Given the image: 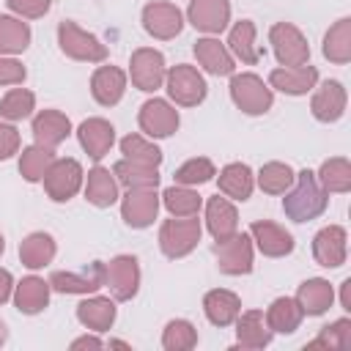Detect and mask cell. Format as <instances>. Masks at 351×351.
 <instances>
[{
	"mask_svg": "<svg viewBox=\"0 0 351 351\" xmlns=\"http://www.w3.org/2000/svg\"><path fill=\"white\" fill-rule=\"evenodd\" d=\"M318 176V184L326 189V192H348L351 189V165L346 156H332L321 165V170L315 173Z\"/></svg>",
	"mask_w": 351,
	"mask_h": 351,
	"instance_id": "74e56055",
	"label": "cell"
},
{
	"mask_svg": "<svg viewBox=\"0 0 351 351\" xmlns=\"http://www.w3.org/2000/svg\"><path fill=\"white\" fill-rule=\"evenodd\" d=\"M137 123L148 137H170L178 129V110L165 99H148L140 107Z\"/></svg>",
	"mask_w": 351,
	"mask_h": 351,
	"instance_id": "9a60e30c",
	"label": "cell"
},
{
	"mask_svg": "<svg viewBox=\"0 0 351 351\" xmlns=\"http://www.w3.org/2000/svg\"><path fill=\"white\" fill-rule=\"evenodd\" d=\"M5 5L14 14H19L22 19H38V16H44L49 11L52 0H5Z\"/></svg>",
	"mask_w": 351,
	"mask_h": 351,
	"instance_id": "7dc6e473",
	"label": "cell"
},
{
	"mask_svg": "<svg viewBox=\"0 0 351 351\" xmlns=\"http://www.w3.org/2000/svg\"><path fill=\"white\" fill-rule=\"evenodd\" d=\"M214 255H217V266L222 274H230V277L250 274L252 271V236L233 233L230 239L217 241Z\"/></svg>",
	"mask_w": 351,
	"mask_h": 351,
	"instance_id": "30bf717a",
	"label": "cell"
},
{
	"mask_svg": "<svg viewBox=\"0 0 351 351\" xmlns=\"http://www.w3.org/2000/svg\"><path fill=\"white\" fill-rule=\"evenodd\" d=\"M236 343L239 348H266L271 343V329L261 310H244L236 315Z\"/></svg>",
	"mask_w": 351,
	"mask_h": 351,
	"instance_id": "603a6c76",
	"label": "cell"
},
{
	"mask_svg": "<svg viewBox=\"0 0 351 351\" xmlns=\"http://www.w3.org/2000/svg\"><path fill=\"white\" fill-rule=\"evenodd\" d=\"M165 58L159 49H151V47H140L132 52V60H129V77H132V85L137 90H145V93H154L156 88L165 85Z\"/></svg>",
	"mask_w": 351,
	"mask_h": 351,
	"instance_id": "9c48e42d",
	"label": "cell"
},
{
	"mask_svg": "<svg viewBox=\"0 0 351 351\" xmlns=\"http://www.w3.org/2000/svg\"><path fill=\"white\" fill-rule=\"evenodd\" d=\"M203 313L214 326H230L241 313V299L228 288H214L203 296Z\"/></svg>",
	"mask_w": 351,
	"mask_h": 351,
	"instance_id": "83f0119b",
	"label": "cell"
},
{
	"mask_svg": "<svg viewBox=\"0 0 351 351\" xmlns=\"http://www.w3.org/2000/svg\"><path fill=\"white\" fill-rule=\"evenodd\" d=\"M104 285V263L93 261L82 271H52L49 288L58 293H96Z\"/></svg>",
	"mask_w": 351,
	"mask_h": 351,
	"instance_id": "2e32d148",
	"label": "cell"
},
{
	"mask_svg": "<svg viewBox=\"0 0 351 351\" xmlns=\"http://www.w3.org/2000/svg\"><path fill=\"white\" fill-rule=\"evenodd\" d=\"M58 44L60 52L71 60H85V63H101L107 58V47L88 30H82L77 22H60L58 25Z\"/></svg>",
	"mask_w": 351,
	"mask_h": 351,
	"instance_id": "3957f363",
	"label": "cell"
},
{
	"mask_svg": "<svg viewBox=\"0 0 351 351\" xmlns=\"http://www.w3.org/2000/svg\"><path fill=\"white\" fill-rule=\"evenodd\" d=\"M263 318H266V324H269L271 332H277V335H291V332L299 329L304 313H302V307H299L296 299L280 296V299H274V302L269 304V310H266Z\"/></svg>",
	"mask_w": 351,
	"mask_h": 351,
	"instance_id": "d6a6232c",
	"label": "cell"
},
{
	"mask_svg": "<svg viewBox=\"0 0 351 351\" xmlns=\"http://www.w3.org/2000/svg\"><path fill=\"white\" fill-rule=\"evenodd\" d=\"M77 137H80V145L85 148V154L90 159H101L110 154V148L115 143V126L104 118H88L80 123Z\"/></svg>",
	"mask_w": 351,
	"mask_h": 351,
	"instance_id": "ffe728a7",
	"label": "cell"
},
{
	"mask_svg": "<svg viewBox=\"0 0 351 351\" xmlns=\"http://www.w3.org/2000/svg\"><path fill=\"white\" fill-rule=\"evenodd\" d=\"M318 82V71L315 66L310 63H302V66H282V69H274L269 74V85L288 93V96H304L315 88Z\"/></svg>",
	"mask_w": 351,
	"mask_h": 351,
	"instance_id": "d6986e66",
	"label": "cell"
},
{
	"mask_svg": "<svg viewBox=\"0 0 351 351\" xmlns=\"http://www.w3.org/2000/svg\"><path fill=\"white\" fill-rule=\"evenodd\" d=\"M112 176L126 189H156L159 186V170L154 165H143V162H132V159L115 162Z\"/></svg>",
	"mask_w": 351,
	"mask_h": 351,
	"instance_id": "f1b7e54d",
	"label": "cell"
},
{
	"mask_svg": "<svg viewBox=\"0 0 351 351\" xmlns=\"http://www.w3.org/2000/svg\"><path fill=\"white\" fill-rule=\"evenodd\" d=\"M269 44L280 60V66H302L310 60V44L302 30L291 22H277L269 30Z\"/></svg>",
	"mask_w": 351,
	"mask_h": 351,
	"instance_id": "8992f818",
	"label": "cell"
},
{
	"mask_svg": "<svg viewBox=\"0 0 351 351\" xmlns=\"http://www.w3.org/2000/svg\"><path fill=\"white\" fill-rule=\"evenodd\" d=\"M85 200L96 208H110L118 200V181L115 176L96 165L93 170H88V184H85Z\"/></svg>",
	"mask_w": 351,
	"mask_h": 351,
	"instance_id": "1f68e13d",
	"label": "cell"
},
{
	"mask_svg": "<svg viewBox=\"0 0 351 351\" xmlns=\"http://www.w3.org/2000/svg\"><path fill=\"white\" fill-rule=\"evenodd\" d=\"M19 151V132L11 123L0 121V159H8Z\"/></svg>",
	"mask_w": 351,
	"mask_h": 351,
	"instance_id": "681fc988",
	"label": "cell"
},
{
	"mask_svg": "<svg viewBox=\"0 0 351 351\" xmlns=\"http://www.w3.org/2000/svg\"><path fill=\"white\" fill-rule=\"evenodd\" d=\"M346 255H348V233L346 228L340 225H329V228H321L313 239V258L318 266L324 269H337L346 263Z\"/></svg>",
	"mask_w": 351,
	"mask_h": 351,
	"instance_id": "7c38bea8",
	"label": "cell"
},
{
	"mask_svg": "<svg viewBox=\"0 0 351 351\" xmlns=\"http://www.w3.org/2000/svg\"><path fill=\"white\" fill-rule=\"evenodd\" d=\"M121 154H123V159L154 165V167H159V162H162V151L154 143H148L145 137H140V134H126L121 140Z\"/></svg>",
	"mask_w": 351,
	"mask_h": 351,
	"instance_id": "f6af8a7d",
	"label": "cell"
},
{
	"mask_svg": "<svg viewBox=\"0 0 351 351\" xmlns=\"http://www.w3.org/2000/svg\"><path fill=\"white\" fill-rule=\"evenodd\" d=\"M126 93V74L118 66H99L90 77V96L101 107H112Z\"/></svg>",
	"mask_w": 351,
	"mask_h": 351,
	"instance_id": "7402d4cb",
	"label": "cell"
},
{
	"mask_svg": "<svg viewBox=\"0 0 351 351\" xmlns=\"http://www.w3.org/2000/svg\"><path fill=\"white\" fill-rule=\"evenodd\" d=\"M200 219L197 214L195 217H173V219H165L162 228H159V250L167 255V258H184L189 255L197 241H200Z\"/></svg>",
	"mask_w": 351,
	"mask_h": 351,
	"instance_id": "7a4b0ae2",
	"label": "cell"
},
{
	"mask_svg": "<svg viewBox=\"0 0 351 351\" xmlns=\"http://www.w3.org/2000/svg\"><path fill=\"white\" fill-rule=\"evenodd\" d=\"M69 134H71V121H69L60 110H41V112L33 118V137H36V143L44 145V148L60 145Z\"/></svg>",
	"mask_w": 351,
	"mask_h": 351,
	"instance_id": "d4e9b609",
	"label": "cell"
},
{
	"mask_svg": "<svg viewBox=\"0 0 351 351\" xmlns=\"http://www.w3.org/2000/svg\"><path fill=\"white\" fill-rule=\"evenodd\" d=\"M80 348H104V340H99L93 335H82V337L71 340V351H80Z\"/></svg>",
	"mask_w": 351,
	"mask_h": 351,
	"instance_id": "f907efd6",
	"label": "cell"
},
{
	"mask_svg": "<svg viewBox=\"0 0 351 351\" xmlns=\"http://www.w3.org/2000/svg\"><path fill=\"white\" fill-rule=\"evenodd\" d=\"M195 58H197V63H200L208 74H214V77H228V74H233V69H236L233 55L228 52V47H225L219 38H211V36L195 41Z\"/></svg>",
	"mask_w": 351,
	"mask_h": 351,
	"instance_id": "cb8c5ba5",
	"label": "cell"
},
{
	"mask_svg": "<svg viewBox=\"0 0 351 351\" xmlns=\"http://www.w3.org/2000/svg\"><path fill=\"white\" fill-rule=\"evenodd\" d=\"M159 214V195L156 189H129L121 200V217L129 228H148Z\"/></svg>",
	"mask_w": 351,
	"mask_h": 351,
	"instance_id": "4fadbf2b",
	"label": "cell"
},
{
	"mask_svg": "<svg viewBox=\"0 0 351 351\" xmlns=\"http://www.w3.org/2000/svg\"><path fill=\"white\" fill-rule=\"evenodd\" d=\"M162 203H165V208H167L173 217H195V214L200 211L203 197H200L195 189L176 184V186H167V189L162 192Z\"/></svg>",
	"mask_w": 351,
	"mask_h": 351,
	"instance_id": "ab89813d",
	"label": "cell"
},
{
	"mask_svg": "<svg viewBox=\"0 0 351 351\" xmlns=\"http://www.w3.org/2000/svg\"><path fill=\"white\" fill-rule=\"evenodd\" d=\"M49 280L44 282L41 277H22L16 285H14V304L19 313L25 315H36L41 313L47 304H49Z\"/></svg>",
	"mask_w": 351,
	"mask_h": 351,
	"instance_id": "484cf974",
	"label": "cell"
},
{
	"mask_svg": "<svg viewBox=\"0 0 351 351\" xmlns=\"http://www.w3.org/2000/svg\"><path fill=\"white\" fill-rule=\"evenodd\" d=\"M82 176H85V173H82V165H80L77 159L66 156V159H55L41 181H44L47 195H49L55 203H66V200H71V197L80 192Z\"/></svg>",
	"mask_w": 351,
	"mask_h": 351,
	"instance_id": "52a82bcc",
	"label": "cell"
},
{
	"mask_svg": "<svg viewBox=\"0 0 351 351\" xmlns=\"http://www.w3.org/2000/svg\"><path fill=\"white\" fill-rule=\"evenodd\" d=\"M228 52H233L241 63L247 66H255L261 58H263V49L255 44V25L250 19H241L230 27V36H228Z\"/></svg>",
	"mask_w": 351,
	"mask_h": 351,
	"instance_id": "836d02e7",
	"label": "cell"
},
{
	"mask_svg": "<svg viewBox=\"0 0 351 351\" xmlns=\"http://www.w3.org/2000/svg\"><path fill=\"white\" fill-rule=\"evenodd\" d=\"M296 302H299L304 315H324L335 302V288L324 277H310L299 285Z\"/></svg>",
	"mask_w": 351,
	"mask_h": 351,
	"instance_id": "4316f807",
	"label": "cell"
},
{
	"mask_svg": "<svg viewBox=\"0 0 351 351\" xmlns=\"http://www.w3.org/2000/svg\"><path fill=\"white\" fill-rule=\"evenodd\" d=\"M346 101H348V96H346L343 82H337V80H326V82L313 93L310 110H313L315 121H321V123H335V121L343 118V112H346Z\"/></svg>",
	"mask_w": 351,
	"mask_h": 351,
	"instance_id": "ac0fdd59",
	"label": "cell"
},
{
	"mask_svg": "<svg viewBox=\"0 0 351 351\" xmlns=\"http://www.w3.org/2000/svg\"><path fill=\"white\" fill-rule=\"evenodd\" d=\"M27 44H30L27 22L0 14V55H19L27 49Z\"/></svg>",
	"mask_w": 351,
	"mask_h": 351,
	"instance_id": "8d00e7d4",
	"label": "cell"
},
{
	"mask_svg": "<svg viewBox=\"0 0 351 351\" xmlns=\"http://www.w3.org/2000/svg\"><path fill=\"white\" fill-rule=\"evenodd\" d=\"M5 337H8V329H5V324H3V321H0V346H3V343H5Z\"/></svg>",
	"mask_w": 351,
	"mask_h": 351,
	"instance_id": "db71d44e",
	"label": "cell"
},
{
	"mask_svg": "<svg viewBox=\"0 0 351 351\" xmlns=\"http://www.w3.org/2000/svg\"><path fill=\"white\" fill-rule=\"evenodd\" d=\"M217 181H219V192L225 197H233V200H247L252 195V186H255V176H252L250 165H244V162L225 165L217 176Z\"/></svg>",
	"mask_w": 351,
	"mask_h": 351,
	"instance_id": "f546056e",
	"label": "cell"
},
{
	"mask_svg": "<svg viewBox=\"0 0 351 351\" xmlns=\"http://www.w3.org/2000/svg\"><path fill=\"white\" fill-rule=\"evenodd\" d=\"M250 236L266 258H285L293 252V236L271 219H255L250 225Z\"/></svg>",
	"mask_w": 351,
	"mask_h": 351,
	"instance_id": "e0dca14e",
	"label": "cell"
},
{
	"mask_svg": "<svg viewBox=\"0 0 351 351\" xmlns=\"http://www.w3.org/2000/svg\"><path fill=\"white\" fill-rule=\"evenodd\" d=\"M110 346L112 348H129V343H123V340H110Z\"/></svg>",
	"mask_w": 351,
	"mask_h": 351,
	"instance_id": "11a10c76",
	"label": "cell"
},
{
	"mask_svg": "<svg viewBox=\"0 0 351 351\" xmlns=\"http://www.w3.org/2000/svg\"><path fill=\"white\" fill-rule=\"evenodd\" d=\"M329 206V192L318 184V176L313 170H299L291 189L282 197V211L293 222H310L321 217Z\"/></svg>",
	"mask_w": 351,
	"mask_h": 351,
	"instance_id": "6da1fadb",
	"label": "cell"
},
{
	"mask_svg": "<svg viewBox=\"0 0 351 351\" xmlns=\"http://www.w3.org/2000/svg\"><path fill=\"white\" fill-rule=\"evenodd\" d=\"M25 77H27V71L19 60L0 55V85H22Z\"/></svg>",
	"mask_w": 351,
	"mask_h": 351,
	"instance_id": "c3c4849f",
	"label": "cell"
},
{
	"mask_svg": "<svg viewBox=\"0 0 351 351\" xmlns=\"http://www.w3.org/2000/svg\"><path fill=\"white\" fill-rule=\"evenodd\" d=\"M36 110V96L27 88H11L0 99V115L5 121H22Z\"/></svg>",
	"mask_w": 351,
	"mask_h": 351,
	"instance_id": "7bdbcfd3",
	"label": "cell"
},
{
	"mask_svg": "<svg viewBox=\"0 0 351 351\" xmlns=\"http://www.w3.org/2000/svg\"><path fill=\"white\" fill-rule=\"evenodd\" d=\"M217 176V167H214V162L211 159H206V156H195V159H186L178 170H176V184H181V186H197V184H206V181H211Z\"/></svg>",
	"mask_w": 351,
	"mask_h": 351,
	"instance_id": "ee69618b",
	"label": "cell"
},
{
	"mask_svg": "<svg viewBox=\"0 0 351 351\" xmlns=\"http://www.w3.org/2000/svg\"><path fill=\"white\" fill-rule=\"evenodd\" d=\"M230 99L247 115H263V112H269V107L274 101L271 88L258 74H252V71L233 74V80H230Z\"/></svg>",
	"mask_w": 351,
	"mask_h": 351,
	"instance_id": "5b68a950",
	"label": "cell"
},
{
	"mask_svg": "<svg viewBox=\"0 0 351 351\" xmlns=\"http://www.w3.org/2000/svg\"><path fill=\"white\" fill-rule=\"evenodd\" d=\"M165 88H167V96L181 107H197L208 93V85H206L203 74L189 63L173 66L165 74Z\"/></svg>",
	"mask_w": 351,
	"mask_h": 351,
	"instance_id": "277c9868",
	"label": "cell"
},
{
	"mask_svg": "<svg viewBox=\"0 0 351 351\" xmlns=\"http://www.w3.org/2000/svg\"><path fill=\"white\" fill-rule=\"evenodd\" d=\"M55 258V239L44 230H36L30 236L22 239L19 244V261L27 266V269H44L49 266Z\"/></svg>",
	"mask_w": 351,
	"mask_h": 351,
	"instance_id": "e575fe53",
	"label": "cell"
},
{
	"mask_svg": "<svg viewBox=\"0 0 351 351\" xmlns=\"http://www.w3.org/2000/svg\"><path fill=\"white\" fill-rule=\"evenodd\" d=\"M186 19L200 33H222L230 22V3L228 0H189Z\"/></svg>",
	"mask_w": 351,
	"mask_h": 351,
	"instance_id": "5bb4252c",
	"label": "cell"
},
{
	"mask_svg": "<svg viewBox=\"0 0 351 351\" xmlns=\"http://www.w3.org/2000/svg\"><path fill=\"white\" fill-rule=\"evenodd\" d=\"M77 321L90 332H107L115 324V302L107 296H90L77 304Z\"/></svg>",
	"mask_w": 351,
	"mask_h": 351,
	"instance_id": "4dcf8cb0",
	"label": "cell"
},
{
	"mask_svg": "<svg viewBox=\"0 0 351 351\" xmlns=\"http://www.w3.org/2000/svg\"><path fill=\"white\" fill-rule=\"evenodd\" d=\"M11 291H14V277H11V271H8V269H0V304H3V302H8Z\"/></svg>",
	"mask_w": 351,
	"mask_h": 351,
	"instance_id": "816d5d0a",
	"label": "cell"
},
{
	"mask_svg": "<svg viewBox=\"0 0 351 351\" xmlns=\"http://www.w3.org/2000/svg\"><path fill=\"white\" fill-rule=\"evenodd\" d=\"M52 162H55L52 148H44V145L36 143V145H27L22 151V156H19V173H22L25 181L36 184V181H41L47 176V170H49Z\"/></svg>",
	"mask_w": 351,
	"mask_h": 351,
	"instance_id": "f35d334b",
	"label": "cell"
},
{
	"mask_svg": "<svg viewBox=\"0 0 351 351\" xmlns=\"http://www.w3.org/2000/svg\"><path fill=\"white\" fill-rule=\"evenodd\" d=\"M162 346L167 351H189L197 346V329L186 318H173L162 332Z\"/></svg>",
	"mask_w": 351,
	"mask_h": 351,
	"instance_id": "b9f144b4",
	"label": "cell"
},
{
	"mask_svg": "<svg viewBox=\"0 0 351 351\" xmlns=\"http://www.w3.org/2000/svg\"><path fill=\"white\" fill-rule=\"evenodd\" d=\"M324 58L337 63V66H346L351 60V19L343 16L337 19L326 36H324Z\"/></svg>",
	"mask_w": 351,
	"mask_h": 351,
	"instance_id": "d590c367",
	"label": "cell"
},
{
	"mask_svg": "<svg viewBox=\"0 0 351 351\" xmlns=\"http://www.w3.org/2000/svg\"><path fill=\"white\" fill-rule=\"evenodd\" d=\"M3 250H5V239H3V233H0V255H3Z\"/></svg>",
	"mask_w": 351,
	"mask_h": 351,
	"instance_id": "9f6ffc18",
	"label": "cell"
},
{
	"mask_svg": "<svg viewBox=\"0 0 351 351\" xmlns=\"http://www.w3.org/2000/svg\"><path fill=\"white\" fill-rule=\"evenodd\" d=\"M104 285L115 302H129L140 291V263L134 255H115L104 263Z\"/></svg>",
	"mask_w": 351,
	"mask_h": 351,
	"instance_id": "ba28073f",
	"label": "cell"
},
{
	"mask_svg": "<svg viewBox=\"0 0 351 351\" xmlns=\"http://www.w3.org/2000/svg\"><path fill=\"white\" fill-rule=\"evenodd\" d=\"M296 173L291 170V165L285 162H266L258 173V186L266 192V195H285L293 184Z\"/></svg>",
	"mask_w": 351,
	"mask_h": 351,
	"instance_id": "60d3db41",
	"label": "cell"
},
{
	"mask_svg": "<svg viewBox=\"0 0 351 351\" xmlns=\"http://www.w3.org/2000/svg\"><path fill=\"white\" fill-rule=\"evenodd\" d=\"M206 228L214 236V241H225L233 233H239V211L228 197H208L206 203Z\"/></svg>",
	"mask_w": 351,
	"mask_h": 351,
	"instance_id": "44dd1931",
	"label": "cell"
},
{
	"mask_svg": "<svg viewBox=\"0 0 351 351\" xmlns=\"http://www.w3.org/2000/svg\"><path fill=\"white\" fill-rule=\"evenodd\" d=\"M340 304H343V310L351 313V277L343 280V285H340Z\"/></svg>",
	"mask_w": 351,
	"mask_h": 351,
	"instance_id": "f5cc1de1",
	"label": "cell"
},
{
	"mask_svg": "<svg viewBox=\"0 0 351 351\" xmlns=\"http://www.w3.org/2000/svg\"><path fill=\"white\" fill-rule=\"evenodd\" d=\"M351 346V321L348 318H337L329 326L321 329V335L315 340L307 343V348H348Z\"/></svg>",
	"mask_w": 351,
	"mask_h": 351,
	"instance_id": "bcb514c9",
	"label": "cell"
},
{
	"mask_svg": "<svg viewBox=\"0 0 351 351\" xmlns=\"http://www.w3.org/2000/svg\"><path fill=\"white\" fill-rule=\"evenodd\" d=\"M143 27H145L148 36H154L159 41H167V38H176L181 33L184 16L173 3L154 0L143 8Z\"/></svg>",
	"mask_w": 351,
	"mask_h": 351,
	"instance_id": "8fae6325",
	"label": "cell"
}]
</instances>
